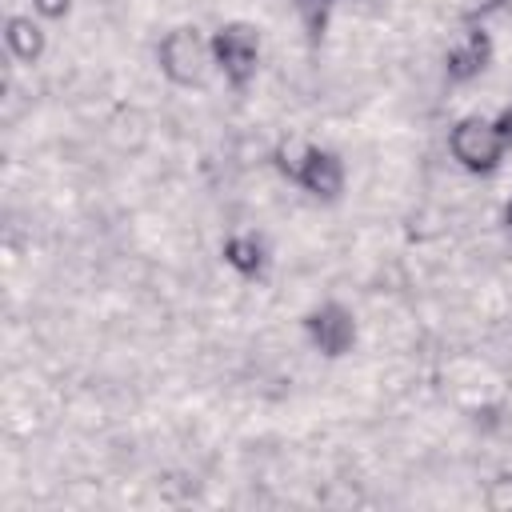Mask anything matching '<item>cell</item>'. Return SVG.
<instances>
[{
  "label": "cell",
  "instance_id": "1",
  "mask_svg": "<svg viewBox=\"0 0 512 512\" xmlns=\"http://www.w3.org/2000/svg\"><path fill=\"white\" fill-rule=\"evenodd\" d=\"M448 144H452V156H456L468 172H492V168L500 164V152H504L500 128L488 124L484 116H464V120L452 128Z\"/></svg>",
  "mask_w": 512,
  "mask_h": 512
},
{
  "label": "cell",
  "instance_id": "2",
  "mask_svg": "<svg viewBox=\"0 0 512 512\" xmlns=\"http://www.w3.org/2000/svg\"><path fill=\"white\" fill-rule=\"evenodd\" d=\"M212 56L216 64L224 68V76L244 88L256 72V56H260V36L248 28V24H224L216 36H212Z\"/></svg>",
  "mask_w": 512,
  "mask_h": 512
},
{
  "label": "cell",
  "instance_id": "3",
  "mask_svg": "<svg viewBox=\"0 0 512 512\" xmlns=\"http://www.w3.org/2000/svg\"><path fill=\"white\" fill-rule=\"evenodd\" d=\"M160 68L172 84H200L204 76V40L196 28H172L160 40Z\"/></svg>",
  "mask_w": 512,
  "mask_h": 512
},
{
  "label": "cell",
  "instance_id": "4",
  "mask_svg": "<svg viewBox=\"0 0 512 512\" xmlns=\"http://www.w3.org/2000/svg\"><path fill=\"white\" fill-rule=\"evenodd\" d=\"M304 328H308L312 344H316L324 356H344V352L352 348V340H356V320H352V312H344L340 304H320L316 312H308Z\"/></svg>",
  "mask_w": 512,
  "mask_h": 512
},
{
  "label": "cell",
  "instance_id": "5",
  "mask_svg": "<svg viewBox=\"0 0 512 512\" xmlns=\"http://www.w3.org/2000/svg\"><path fill=\"white\" fill-rule=\"evenodd\" d=\"M296 184H304L320 200H336L340 188H344V164L336 160V152L312 148L308 160H304V168H300V176H296Z\"/></svg>",
  "mask_w": 512,
  "mask_h": 512
},
{
  "label": "cell",
  "instance_id": "6",
  "mask_svg": "<svg viewBox=\"0 0 512 512\" xmlns=\"http://www.w3.org/2000/svg\"><path fill=\"white\" fill-rule=\"evenodd\" d=\"M488 56H492L488 32L472 28V32H464V36L448 48V60H444V64H448V76H452V80H472V76H480V72H484Z\"/></svg>",
  "mask_w": 512,
  "mask_h": 512
},
{
  "label": "cell",
  "instance_id": "7",
  "mask_svg": "<svg viewBox=\"0 0 512 512\" xmlns=\"http://www.w3.org/2000/svg\"><path fill=\"white\" fill-rule=\"evenodd\" d=\"M4 40H8L12 56L28 60V64L44 52V32H40V24H32V16H12L8 28H4Z\"/></svg>",
  "mask_w": 512,
  "mask_h": 512
},
{
  "label": "cell",
  "instance_id": "8",
  "mask_svg": "<svg viewBox=\"0 0 512 512\" xmlns=\"http://www.w3.org/2000/svg\"><path fill=\"white\" fill-rule=\"evenodd\" d=\"M224 260H228L236 272L256 276V272L264 268V244H260L256 236H232V240L224 244Z\"/></svg>",
  "mask_w": 512,
  "mask_h": 512
},
{
  "label": "cell",
  "instance_id": "9",
  "mask_svg": "<svg viewBox=\"0 0 512 512\" xmlns=\"http://www.w3.org/2000/svg\"><path fill=\"white\" fill-rule=\"evenodd\" d=\"M308 152H312V144H304V140H284V144L276 148V164H280V172H284L288 180H296L300 168H304V160H308Z\"/></svg>",
  "mask_w": 512,
  "mask_h": 512
},
{
  "label": "cell",
  "instance_id": "10",
  "mask_svg": "<svg viewBox=\"0 0 512 512\" xmlns=\"http://www.w3.org/2000/svg\"><path fill=\"white\" fill-rule=\"evenodd\" d=\"M328 8H332V0H296V12H300V20H304V28H308V36H312V40L324 32Z\"/></svg>",
  "mask_w": 512,
  "mask_h": 512
},
{
  "label": "cell",
  "instance_id": "11",
  "mask_svg": "<svg viewBox=\"0 0 512 512\" xmlns=\"http://www.w3.org/2000/svg\"><path fill=\"white\" fill-rule=\"evenodd\" d=\"M36 8H40L44 16H64V12H68V0H36Z\"/></svg>",
  "mask_w": 512,
  "mask_h": 512
},
{
  "label": "cell",
  "instance_id": "12",
  "mask_svg": "<svg viewBox=\"0 0 512 512\" xmlns=\"http://www.w3.org/2000/svg\"><path fill=\"white\" fill-rule=\"evenodd\" d=\"M496 128H500V140H504V144H512V104L504 108V116H500V124H496Z\"/></svg>",
  "mask_w": 512,
  "mask_h": 512
},
{
  "label": "cell",
  "instance_id": "13",
  "mask_svg": "<svg viewBox=\"0 0 512 512\" xmlns=\"http://www.w3.org/2000/svg\"><path fill=\"white\" fill-rule=\"evenodd\" d=\"M504 216H508V228H512V200H508V212Z\"/></svg>",
  "mask_w": 512,
  "mask_h": 512
}]
</instances>
